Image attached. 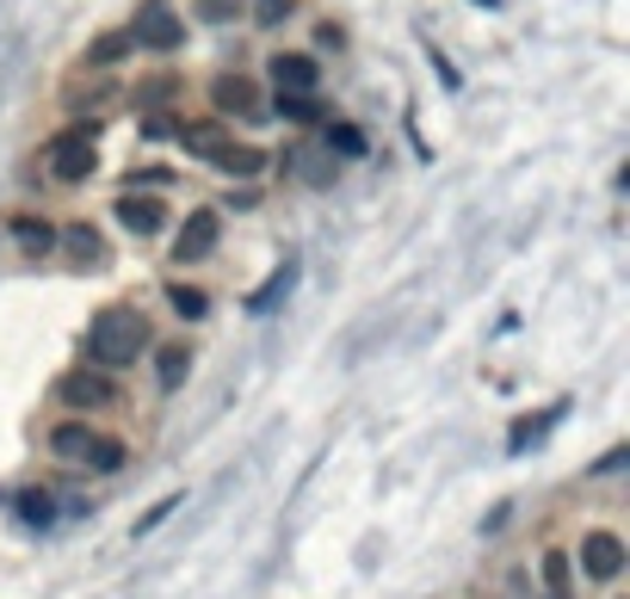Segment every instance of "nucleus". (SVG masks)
Here are the masks:
<instances>
[{"instance_id": "nucleus-1", "label": "nucleus", "mask_w": 630, "mask_h": 599, "mask_svg": "<svg viewBox=\"0 0 630 599\" xmlns=\"http://www.w3.org/2000/svg\"><path fill=\"white\" fill-rule=\"evenodd\" d=\"M149 347H155V328H149V316L142 309H130V303H106L94 322H87V359L80 364H99V371H130V364L149 359Z\"/></svg>"}, {"instance_id": "nucleus-2", "label": "nucleus", "mask_w": 630, "mask_h": 599, "mask_svg": "<svg viewBox=\"0 0 630 599\" xmlns=\"http://www.w3.org/2000/svg\"><path fill=\"white\" fill-rule=\"evenodd\" d=\"M44 445H50V458H56V464H75V470H87V476H118V470L130 464V445L111 439V433H99L87 414H68V421H56Z\"/></svg>"}, {"instance_id": "nucleus-3", "label": "nucleus", "mask_w": 630, "mask_h": 599, "mask_svg": "<svg viewBox=\"0 0 630 599\" xmlns=\"http://www.w3.org/2000/svg\"><path fill=\"white\" fill-rule=\"evenodd\" d=\"M44 167L56 186H87L99 167V142H94V124H68L44 142Z\"/></svg>"}, {"instance_id": "nucleus-4", "label": "nucleus", "mask_w": 630, "mask_h": 599, "mask_svg": "<svg viewBox=\"0 0 630 599\" xmlns=\"http://www.w3.org/2000/svg\"><path fill=\"white\" fill-rule=\"evenodd\" d=\"M56 402L75 409V414H106V409H124V390H118V378L99 371V364H75V371L56 378Z\"/></svg>"}, {"instance_id": "nucleus-5", "label": "nucleus", "mask_w": 630, "mask_h": 599, "mask_svg": "<svg viewBox=\"0 0 630 599\" xmlns=\"http://www.w3.org/2000/svg\"><path fill=\"white\" fill-rule=\"evenodd\" d=\"M130 44H137V50H155V56H174V50L186 44V19H180L167 0H137Z\"/></svg>"}, {"instance_id": "nucleus-6", "label": "nucleus", "mask_w": 630, "mask_h": 599, "mask_svg": "<svg viewBox=\"0 0 630 599\" xmlns=\"http://www.w3.org/2000/svg\"><path fill=\"white\" fill-rule=\"evenodd\" d=\"M222 241V205H198L186 210V222L174 229V260L180 266H198V260H210Z\"/></svg>"}, {"instance_id": "nucleus-7", "label": "nucleus", "mask_w": 630, "mask_h": 599, "mask_svg": "<svg viewBox=\"0 0 630 599\" xmlns=\"http://www.w3.org/2000/svg\"><path fill=\"white\" fill-rule=\"evenodd\" d=\"M111 217L124 222L137 241H149V236H161V229H167V198H161V192L124 186V192H118V205H111Z\"/></svg>"}, {"instance_id": "nucleus-8", "label": "nucleus", "mask_w": 630, "mask_h": 599, "mask_svg": "<svg viewBox=\"0 0 630 599\" xmlns=\"http://www.w3.org/2000/svg\"><path fill=\"white\" fill-rule=\"evenodd\" d=\"M210 106H217V118H267V94H260V80L253 75H217L210 80Z\"/></svg>"}, {"instance_id": "nucleus-9", "label": "nucleus", "mask_w": 630, "mask_h": 599, "mask_svg": "<svg viewBox=\"0 0 630 599\" xmlns=\"http://www.w3.org/2000/svg\"><path fill=\"white\" fill-rule=\"evenodd\" d=\"M624 563H630V551H624L618 532H582V575L587 581H618Z\"/></svg>"}, {"instance_id": "nucleus-10", "label": "nucleus", "mask_w": 630, "mask_h": 599, "mask_svg": "<svg viewBox=\"0 0 630 599\" xmlns=\"http://www.w3.org/2000/svg\"><path fill=\"white\" fill-rule=\"evenodd\" d=\"M267 80L279 94H315L322 87V63L309 50H279V56H267Z\"/></svg>"}, {"instance_id": "nucleus-11", "label": "nucleus", "mask_w": 630, "mask_h": 599, "mask_svg": "<svg viewBox=\"0 0 630 599\" xmlns=\"http://www.w3.org/2000/svg\"><path fill=\"white\" fill-rule=\"evenodd\" d=\"M174 142L186 149L192 161H205V167H210V161L236 142V130L222 124V118H186V124H174Z\"/></svg>"}, {"instance_id": "nucleus-12", "label": "nucleus", "mask_w": 630, "mask_h": 599, "mask_svg": "<svg viewBox=\"0 0 630 599\" xmlns=\"http://www.w3.org/2000/svg\"><path fill=\"white\" fill-rule=\"evenodd\" d=\"M7 229H13V241H19L25 260H50V253H56V222H50L44 210H13Z\"/></svg>"}, {"instance_id": "nucleus-13", "label": "nucleus", "mask_w": 630, "mask_h": 599, "mask_svg": "<svg viewBox=\"0 0 630 599\" xmlns=\"http://www.w3.org/2000/svg\"><path fill=\"white\" fill-rule=\"evenodd\" d=\"M56 248H63L75 266H106V236H99L94 222H68V229H56Z\"/></svg>"}, {"instance_id": "nucleus-14", "label": "nucleus", "mask_w": 630, "mask_h": 599, "mask_svg": "<svg viewBox=\"0 0 630 599\" xmlns=\"http://www.w3.org/2000/svg\"><path fill=\"white\" fill-rule=\"evenodd\" d=\"M267 161H272L267 149H253V142H229L210 167H217V174H229V179H260V174H267Z\"/></svg>"}, {"instance_id": "nucleus-15", "label": "nucleus", "mask_w": 630, "mask_h": 599, "mask_svg": "<svg viewBox=\"0 0 630 599\" xmlns=\"http://www.w3.org/2000/svg\"><path fill=\"white\" fill-rule=\"evenodd\" d=\"M149 352H155V383L161 390H180V383L192 378V359H198L186 340H167V347H149Z\"/></svg>"}, {"instance_id": "nucleus-16", "label": "nucleus", "mask_w": 630, "mask_h": 599, "mask_svg": "<svg viewBox=\"0 0 630 599\" xmlns=\"http://www.w3.org/2000/svg\"><path fill=\"white\" fill-rule=\"evenodd\" d=\"M291 284H297V260H279V266H272V279L248 297V316H272V303H279Z\"/></svg>"}, {"instance_id": "nucleus-17", "label": "nucleus", "mask_w": 630, "mask_h": 599, "mask_svg": "<svg viewBox=\"0 0 630 599\" xmlns=\"http://www.w3.org/2000/svg\"><path fill=\"white\" fill-rule=\"evenodd\" d=\"M272 111H279L284 124H322V118H328V106H322L315 94H279Z\"/></svg>"}, {"instance_id": "nucleus-18", "label": "nucleus", "mask_w": 630, "mask_h": 599, "mask_svg": "<svg viewBox=\"0 0 630 599\" xmlns=\"http://www.w3.org/2000/svg\"><path fill=\"white\" fill-rule=\"evenodd\" d=\"M167 309H174L180 322H205L210 316V291H198V284H167Z\"/></svg>"}, {"instance_id": "nucleus-19", "label": "nucleus", "mask_w": 630, "mask_h": 599, "mask_svg": "<svg viewBox=\"0 0 630 599\" xmlns=\"http://www.w3.org/2000/svg\"><path fill=\"white\" fill-rule=\"evenodd\" d=\"M130 50H137V44H130V32H99L94 44H87V68H118Z\"/></svg>"}, {"instance_id": "nucleus-20", "label": "nucleus", "mask_w": 630, "mask_h": 599, "mask_svg": "<svg viewBox=\"0 0 630 599\" xmlns=\"http://www.w3.org/2000/svg\"><path fill=\"white\" fill-rule=\"evenodd\" d=\"M537 575H544V593H575V563H568V551H544L537 556Z\"/></svg>"}, {"instance_id": "nucleus-21", "label": "nucleus", "mask_w": 630, "mask_h": 599, "mask_svg": "<svg viewBox=\"0 0 630 599\" xmlns=\"http://www.w3.org/2000/svg\"><path fill=\"white\" fill-rule=\"evenodd\" d=\"M174 94H180V75H149L137 87V106L142 111H167V99H174Z\"/></svg>"}, {"instance_id": "nucleus-22", "label": "nucleus", "mask_w": 630, "mask_h": 599, "mask_svg": "<svg viewBox=\"0 0 630 599\" xmlns=\"http://www.w3.org/2000/svg\"><path fill=\"white\" fill-rule=\"evenodd\" d=\"M248 13H253V25H260V32H279L284 19L297 13V0H248Z\"/></svg>"}, {"instance_id": "nucleus-23", "label": "nucleus", "mask_w": 630, "mask_h": 599, "mask_svg": "<svg viewBox=\"0 0 630 599\" xmlns=\"http://www.w3.org/2000/svg\"><path fill=\"white\" fill-rule=\"evenodd\" d=\"M192 13L205 19V25H229V19L248 13V0H192Z\"/></svg>"}, {"instance_id": "nucleus-24", "label": "nucleus", "mask_w": 630, "mask_h": 599, "mask_svg": "<svg viewBox=\"0 0 630 599\" xmlns=\"http://www.w3.org/2000/svg\"><path fill=\"white\" fill-rule=\"evenodd\" d=\"M328 149L334 155H347V161H359L365 155V130L359 124H328Z\"/></svg>"}, {"instance_id": "nucleus-25", "label": "nucleus", "mask_w": 630, "mask_h": 599, "mask_svg": "<svg viewBox=\"0 0 630 599\" xmlns=\"http://www.w3.org/2000/svg\"><path fill=\"white\" fill-rule=\"evenodd\" d=\"M50 507H56V501H50L44 489H25V494H19V520H37V525H50V520H56Z\"/></svg>"}, {"instance_id": "nucleus-26", "label": "nucleus", "mask_w": 630, "mask_h": 599, "mask_svg": "<svg viewBox=\"0 0 630 599\" xmlns=\"http://www.w3.org/2000/svg\"><path fill=\"white\" fill-rule=\"evenodd\" d=\"M174 507H180V494H167V501H155V507H149V520H137V532H155V525L167 520Z\"/></svg>"}, {"instance_id": "nucleus-27", "label": "nucleus", "mask_w": 630, "mask_h": 599, "mask_svg": "<svg viewBox=\"0 0 630 599\" xmlns=\"http://www.w3.org/2000/svg\"><path fill=\"white\" fill-rule=\"evenodd\" d=\"M124 186H167V174H161V167H142V174H130Z\"/></svg>"}, {"instance_id": "nucleus-28", "label": "nucleus", "mask_w": 630, "mask_h": 599, "mask_svg": "<svg viewBox=\"0 0 630 599\" xmlns=\"http://www.w3.org/2000/svg\"><path fill=\"white\" fill-rule=\"evenodd\" d=\"M315 44H322V50H340L347 37H340V25H322V32H315Z\"/></svg>"}, {"instance_id": "nucleus-29", "label": "nucleus", "mask_w": 630, "mask_h": 599, "mask_svg": "<svg viewBox=\"0 0 630 599\" xmlns=\"http://www.w3.org/2000/svg\"><path fill=\"white\" fill-rule=\"evenodd\" d=\"M544 599H575V593H544Z\"/></svg>"}]
</instances>
